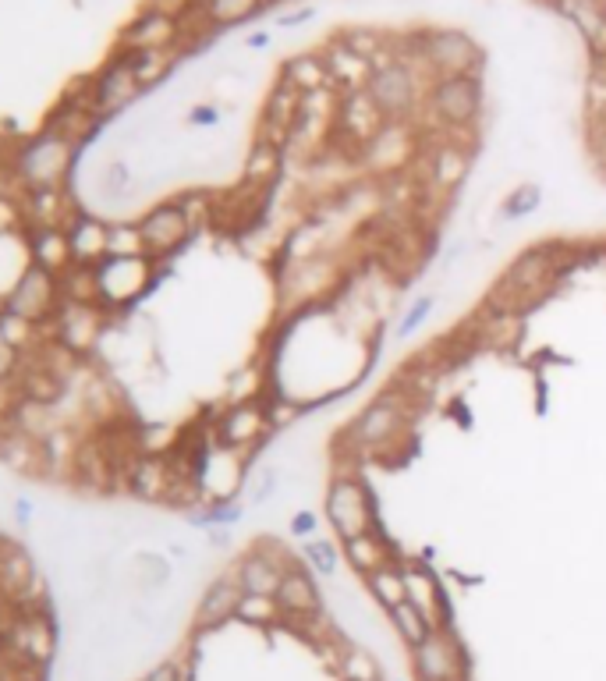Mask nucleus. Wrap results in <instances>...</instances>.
I'll return each instance as SVG.
<instances>
[{"mask_svg":"<svg viewBox=\"0 0 606 681\" xmlns=\"http://www.w3.org/2000/svg\"><path fill=\"white\" fill-rule=\"evenodd\" d=\"M419 71L412 61H376L366 82V96L383 114V121H404L419 103Z\"/></svg>","mask_w":606,"mask_h":681,"instance_id":"obj_3","label":"nucleus"},{"mask_svg":"<svg viewBox=\"0 0 606 681\" xmlns=\"http://www.w3.org/2000/svg\"><path fill=\"white\" fill-rule=\"evenodd\" d=\"M366 160L373 167H387V171H397L408 157V128L401 121H383V128L366 142Z\"/></svg>","mask_w":606,"mask_h":681,"instance_id":"obj_24","label":"nucleus"},{"mask_svg":"<svg viewBox=\"0 0 606 681\" xmlns=\"http://www.w3.org/2000/svg\"><path fill=\"white\" fill-rule=\"evenodd\" d=\"M291 557L284 554V547L273 540H263L256 543V550H249V554L241 557L238 568H234V575H238L241 589L252 596H277L280 589V579H284V572H288Z\"/></svg>","mask_w":606,"mask_h":681,"instance_id":"obj_11","label":"nucleus"},{"mask_svg":"<svg viewBox=\"0 0 606 681\" xmlns=\"http://www.w3.org/2000/svg\"><path fill=\"white\" fill-rule=\"evenodd\" d=\"M0 316H4V309H0Z\"/></svg>","mask_w":606,"mask_h":681,"instance_id":"obj_45","label":"nucleus"},{"mask_svg":"<svg viewBox=\"0 0 606 681\" xmlns=\"http://www.w3.org/2000/svg\"><path fill=\"white\" fill-rule=\"evenodd\" d=\"M139 93H142V86H139V79H135L132 57L121 54L117 61H110L107 68L100 71V79H96L93 89H89V103H93V110L100 118H107V114L125 110Z\"/></svg>","mask_w":606,"mask_h":681,"instance_id":"obj_13","label":"nucleus"},{"mask_svg":"<svg viewBox=\"0 0 606 681\" xmlns=\"http://www.w3.org/2000/svg\"><path fill=\"white\" fill-rule=\"evenodd\" d=\"M273 415L263 401H238L234 408H227L217 423V444L231 447V451H249L259 440L270 433Z\"/></svg>","mask_w":606,"mask_h":681,"instance_id":"obj_12","label":"nucleus"},{"mask_svg":"<svg viewBox=\"0 0 606 681\" xmlns=\"http://www.w3.org/2000/svg\"><path fill=\"white\" fill-rule=\"evenodd\" d=\"M539 206H543V188L539 185H518L511 196L504 199L500 213H504V220H525V217H532Z\"/></svg>","mask_w":606,"mask_h":681,"instance_id":"obj_33","label":"nucleus"},{"mask_svg":"<svg viewBox=\"0 0 606 681\" xmlns=\"http://www.w3.org/2000/svg\"><path fill=\"white\" fill-rule=\"evenodd\" d=\"M433 309H436V298L433 295H422V298H415L412 306H408V313L401 316V323H397V337H412L415 330L422 327V323L433 316Z\"/></svg>","mask_w":606,"mask_h":681,"instance_id":"obj_37","label":"nucleus"},{"mask_svg":"<svg viewBox=\"0 0 606 681\" xmlns=\"http://www.w3.org/2000/svg\"><path fill=\"white\" fill-rule=\"evenodd\" d=\"M277 486H280V472L277 469H263L256 476V483H252L249 490V501L252 504H270L273 494H277Z\"/></svg>","mask_w":606,"mask_h":681,"instance_id":"obj_40","label":"nucleus"},{"mask_svg":"<svg viewBox=\"0 0 606 681\" xmlns=\"http://www.w3.org/2000/svg\"><path fill=\"white\" fill-rule=\"evenodd\" d=\"M277 607H280V614H291V618H316V614L323 611L316 579L305 572L302 564H295V561L288 564V572H284L280 589H277Z\"/></svg>","mask_w":606,"mask_h":681,"instance_id":"obj_16","label":"nucleus"},{"mask_svg":"<svg viewBox=\"0 0 606 681\" xmlns=\"http://www.w3.org/2000/svg\"><path fill=\"white\" fill-rule=\"evenodd\" d=\"M387 614H390V621H394L397 632H401V639L408 642L412 650H415V646H422V642H426L429 635H433V628H436L433 621H429L412 600L397 603L394 611H387Z\"/></svg>","mask_w":606,"mask_h":681,"instance_id":"obj_27","label":"nucleus"},{"mask_svg":"<svg viewBox=\"0 0 606 681\" xmlns=\"http://www.w3.org/2000/svg\"><path fill=\"white\" fill-rule=\"evenodd\" d=\"M323 61H327V71H330V82H337V86H344L348 93H358V89H366L369 75H373V61H366V57H358L355 50L348 47V43H334V47L323 54Z\"/></svg>","mask_w":606,"mask_h":681,"instance_id":"obj_22","label":"nucleus"},{"mask_svg":"<svg viewBox=\"0 0 606 681\" xmlns=\"http://www.w3.org/2000/svg\"><path fill=\"white\" fill-rule=\"evenodd\" d=\"M68 242L75 267H100L110 256V224L100 217H89V213L75 217L68 227Z\"/></svg>","mask_w":606,"mask_h":681,"instance_id":"obj_17","label":"nucleus"},{"mask_svg":"<svg viewBox=\"0 0 606 681\" xmlns=\"http://www.w3.org/2000/svg\"><path fill=\"white\" fill-rule=\"evenodd\" d=\"M277 171H280L277 142L259 139L256 146H252L249 160H245V181H249V185H256V188H266L273 178H277Z\"/></svg>","mask_w":606,"mask_h":681,"instance_id":"obj_28","label":"nucleus"},{"mask_svg":"<svg viewBox=\"0 0 606 681\" xmlns=\"http://www.w3.org/2000/svg\"><path fill=\"white\" fill-rule=\"evenodd\" d=\"M128 575H132V582H135L139 589L153 593V589H160L167 579H171V568H167L164 557H156V554H139L132 564H128Z\"/></svg>","mask_w":606,"mask_h":681,"instance_id":"obj_32","label":"nucleus"},{"mask_svg":"<svg viewBox=\"0 0 606 681\" xmlns=\"http://www.w3.org/2000/svg\"><path fill=\"white\" fill-rule=\"evenodd\" d=\"M344 674H348V681H380V667H376V660L366 650H348Z\"/></svg>","mask_w":606,"mask_h":681,"instance_id":"obj_38","label":"nucleus"},{"mask_svg":"<svg viewBox=\"0 0 606 681\" xmlns=\"http://www.w3.org/2000/svg\"><path fill=\"white\" fill-rule=\"evenodd\" d=\"M241 596H245V589H241L238 575H220V579H213L210 586H206V593H202L199 600V611H195V625L199 628H217L224 625L227 618H234L238 614V603Z\"/></svg>","mask_w":606,"mask_h":681,"instance_id":"obj_18","label":"nucleus"},{"mask_svg":"<svg viewBox=\"0 0 606 681\" xmlns=\"http://www.w3.org/2000/svg\"><path fill=\"white\" fill-rule=\"evenodd\" d=\"M71 164H75V146L43 132L22 146V153L15 157V174L25 185V192H64V181L71 178Z\"/></svg>","mask_w":606,"mask_h":681,"instance_id":"obj_1","label":"nucleus"},{"mask_svg":"<svg viewBox=\"0 0 606 681\" xmlns=\"http://www.w3.org/2000/svg\"><path fill=\"white\" fill-rule=\"evenodd\" d=\"M110 256H146L139 224H110Z\"/></svg>","mask_w":606,"mask_h":681,"instance_id":"obj_36","label":"nucleus"},{"mask_svg":"<svg viewBox=\"0 0 606 681\" xmlns=\"http://www.w3.org/2000/svg\"><path fill=\"white\" fill-rule=\"evenodd\" d=\"M412 64H422L433 79H443V75H479L482 50L475 47V40L468 32L436 29V32L419 36Z\"/></svg>","mask_w":606,"mask_h":681,"instance_id":"obj_2","label":"nucleus"},{"mask_svg":"<svg viewBox=\"0 0 606 681\" xmlns=\"http://www.w3.org/2000/svg\"><path fill=\"white\" fill-rule=\"evenodd\" d=\"M18 366H22V352H18L15 341L0 330V384H8L11 376L18 373Z\"/></svg>","mask_w":606,"mask_h":681,"instance_id":"obj_39","label":"nucleus"},{"mask_svg":"<svg viewBox=\"0 0 606 681\" xmlns=\"http://www.w3.org/2000/svg\"><path fill=\"white\" fill-rule=\"evenodd\" d=\"M415 674L422 681H458L461 678V653L458 642L447 628H433L422 646H415Z\"/></svg>","mask_w":606,"mask_h":681,"instance_id":"obj_15","label":"nucleus"},{"mask_svg":"<svg viewBox=\"0 0 606 681\" xmlns=\"http://www.w3.org/2000/svg\"><path fill=\"white\" fill-rule=\"evenodd\" d=\"M327 522L344 540L362 533H373V501H369L366 483L358 476H337L327 490Z\"/></svg>","mask_w":606,"mask_h":681,"instance_id":"obj_8","label":"nucleus"},{"mask_svg":"<svg viewBox=\"0 0 606 681\" xmlns=\"http://www.w3.org/2000/svg\"><path fill=\"white\" fill-rule=\"evenodd\" d=\"M465 174H468V149H461L458 142H443L433 153V160H429L426 188L429 192L436 188L440 196H451L454 188L465 181Z\"/></svg>","mask_w":606,"mask_h":681,"instance_id":"obj_21","label":"nucleus"},{"mask_svg":"<svg viewBox=\"0 0 606 681\" xmlns=\"http://www.w3.org/2000/svg\"><path fill=\"white\" fill-rule=\"evenodd\" d=\"M259 4L263 0H199V11L210 25H234L241 18L256 15Z\"/></svg>","mask_w":606,"mask_h":681,"instance_id":"obj_31","label":"nucleus"},{"mask_svg":"<svg viewBox=\"0 0 606 681\" xmlns=\"http://www.w3.org/2000/svg\"><path fill=\"white\" fill-rule=\"evenodd\" d=\"M192 227H195V217L188 213L185 203H160V206H153V210L139 220L146 256L160 259V256H171V252H178L181 245L192 238Z\"/></svg>","mask_w":606,"mask_h":681,"instance_id":"obj_9","label":"nucleus"},{"mask_svg":"<svg viewBox=\"0 0 606 681\" xmlns=\"http://www.w3.org/2000/svg\"><path fill=\"white\" fill-rule=\"evenodd\" d=\"M344 557H348V564L355 568V572L373 575L376 568H383V564L390 561V550H387V543H383L380 533H362V536L344 540Z\"/></svg>","mask_w":606,"mask_h":681,"instance_id":"obj_26","label":"nucleus"},{"mask_svg":"<svg viewBox=\"0 0 606 681\" xmlns=\"http://www.w3.org/2000/svg\"><path fill=\"white\" fill-rule=\"evenodd\" d=\"M284 82L295 86L302 96L323 93V89L330 86V71H327L323 54H302V57H295V61H288V68H284Z\"/></svg>","mask_w":606,"mask_h":681,"instance_id":"obj_25","label":"nucleus"},{"mask_svg":"<svg viewBox=\"0 0 606 681\" xmlns=\"http://www.w3.org/2000/svg\"><path fill=\"white\" fill-rule=\"evenodd\" d=\"M96 270V295L100 306L121 309L132 306L135 298L153 281V259L149 256H107Z\"/></svg>","mask_w":606,"mask_h":681,"instance_id":"obj_6","label":"nucleus"},{"mask_svg":"<svg viewBox=\"0 0 606 681\" xmlns=\"http://www.w3.org/2000/svg\"><path fill=\"white\" fill-rule=\"evenodd\" d=\"M277 614H280L277 596H252V593H245V596H241L238 614H234V618L249 621V625H270Z\"/></svg>","mask_w":606,"mask_h":681,"instance_id":"obj_34","label":"nucleus"},{"mask_svg":"<svg viewBox=\"0 0 606 681\" xmlns=\"http://www.w3.org/2000/svg\"><path fill=\"white\" fill-rule=\"evenodd\" d=\"M61 302H64L61 277H54L50 270H43V267L32 263V267L25 270L15 284H11L8 298H4V313L18 316V320H25V323L36 327V323H43V320H50V316L61 313Z\"/></svg>","mask_w":606,"mask_h":681,"instance_id":"obj_5","label":"nucleus"},{"mask_svg":"<svg viewBox=\"0 0 606 681\" xmlns=\"http://www.w3.org/2000/svg\"><path fill=\"white\" fill-rule=\"evenodd\" d=\"M319 529V518L312 515V511H295L291 515V536H298V540H312Z\"/></svg>","mask_w":606,"mask_h":681,"instance_id":"obj_41","label":"nucleus"},{"mask_svg":"<svg viewBox=\"0 0 606 681\" xmlns=\"http://www.w3.org/2000/svg\"><path fill=\"white\" fill-rule=\"evenodd\" d=\"M142 681H181V667L167 660V664H156Z\"/></svg>","mask_w":606,"mask_h":681,"instance_id":"obj_42","label":"nucleus"},{"mask_svg":"<svg viewBox=\"0 0 606 681\" xmlns=\"http://www.w3.org/2000/svg\"><path fill=\"white\" fill-rule=\"evenodd\" d=\"M181 36L178 22L167 11H149L125 32V50H171Z\"/></svg>","mask_w":606,"mask_h":681,"instance_id":"obj_19","label":"nucleus"},{"mask_svg":"<svg viewBox=\"0 0 606 681\" xmlns=\"http://www.w3.org/2000/svg\"><path fill=\"white\" fill-rule=\"evenodd\" d=\"M553 277H557V252L546 249V245H536V249L521 252L511 263V270L504 274V284H500V298H511V306L532 302L550 288Z\"/></svg>","mask_w":606,"mask_h":681,"instance_id":"obj_10","label":"nucleus"},{"mask_svg":"<svg viewBox=\"0 0 606 681\" xmlns=\"http://www.w3.org/2000/svg\"><path fill=\"white\" fill-rule=\"evenodd\" d=\"M128 57H132L135 79H139L142 89L156 86L174 64V50H128Z\"/></svg>","mask_w":606,"mask_h":681,"instance_id":"obj_30","label":"nucleus"},{"mask_svg":"<svg viewBox=\"0 0 606 681\" xmlns=\"http://www.w3.org/2000/svg\"><path fill=\"white\" fill-rule=\"evenodd\" d=\"M192 121H195V125H213V121H217V110H213V107L192 110Z\"/></svg>","mask_w":606,"mask_h":681,"instance_id":"obj_43","label":"nucleus"},{"mask_svg":"<svg viewBox=\"0 0 606 681\" xmlns=\"http://www.w3.org/2000/svg\"><path fill=\"white\" fill-rule=\"evenodd\" d=\"M96 125H100V114L93 110V103H61V107L50 114L47 132L78 149L96 132Z\"/></svg>","mask_w":606,"mask_h":681,"instance_id":"obj_20","label":"nucleus"},{"mask_svg":"<svg viewBox=\"0 0 606 681\" xmlns=\"http://www.w3.org/2000/svg\"><path fill=\"white\" fill-rule=\"evenodd\" d=\"M32 259H36V267L50 270L54 277L68 274V270L75 267L68 231H64V227H39L36 238H32Z\"/></svg>","mask_w":606,"mask_h":681,"instance_id":"obj_23","label":"nucleus"},{"mask_svg":"<svg viewBox=\"0 0 606 681\" xmlns=\"http://www.w3.org/2000/svg\"><path fill=\"white\" fill-rule=\"evenodd\" d=\"M57 320V345H64L71 355L86 352L103 334V313L96 302H61Z\"/></svg>","mask_w":606,"mask_h":681,"instance_id":"obj_14","label":"nucleus"},{"mask_svg":"<svg viewBox=\"0 0 606 681\" xmlns=\"http://www.w3.org/2000/svg\"><path fill=\"white\" fill-rule=\"evenodd\" d=\"M266 43H270V36H266V32H259V36H252V40H249V47H266Z\"/></svg>","mask_w":606,"mask_h":681,"instance_id":"obj_44","label":"nucleus"},{"mask_svg":"<svg viewBox=\"0 0 606 681\" xmlns=\"http://www.w3.org/2000/svg\"><path fill=\"white\" fill-rule=\"evenodd\" d=\"M366 586H369V593L376 596V603H383L387 611H394L397 603L408 600L404 572H397V568H390V564H383V568H376L373 575H366Z\"/></svg>","mask_w":606,"mask_h":681,"instance_id":"obj_29","label":"nucleus"},{"mask_svg":"<svg viewBox=\"0 0 606 681\" xmlns=\"http://www.w3.org/2000/svg\"><path fill=\"white\" fill-rule=\"evenodd\" d=\"M433 118L447 128H468L475 125L482 110V82L479 75H443L429 82L426 96Z\"/></svg>","mask_w":606,"mask_h":681,"instance_id":"obj_7","label":"nucleus"},{"mask_svg":"<svg viewBox=\"0 0 606 681\" xmlns=\"http://www.w3.org/2000/svg\"><path fill=\"white\" fill-rule=\"evenodd\" d=\"M302 554H305V561H309L312 572H319V575H334L337 561H341L337 547L330 540H323V536H312V540H305Z\"/></svg>","mask_w":606,"mask_h":681,"instance_id":"obj_35","label":"nucleus"},{"mask_svg":"<svg viewBox=\"0 0 606 681\" xmlns=\"http://www.w3.org/2000/svg\"><path fill=\"white\" fill-rule=\"evenodd\" d=\"M408 423V394L404 391H383L376 401H369L348 426L351 451H380L387 447Z\"/></svg>","mask_w":606,"mask_h":681,"instance_id":"obj_4","label":"nucleus"}]
</instances>
